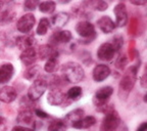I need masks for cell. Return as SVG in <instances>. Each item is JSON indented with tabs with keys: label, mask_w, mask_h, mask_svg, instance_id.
Instances as JSON below:
<instances>
[{
	"label": "cell",
	"mask_w": 147,
	"mask_h": 131,
	"mask_svg": "<svg viewBox=\"0 0 147 131\" xmlns=\"http://www.w3.org/2000/svg\"><path fill=\"white\" fill-rule=\"evenodd\" d=\"M76 32L78 33L79 36L82 37L83 39L88 40L87 43L92 42V40H94L96 38V32H95L94 25H92L88 21L79 22L76 26Z\"/></svg>",
	"instance_id": "obj_5"
},
{
	"label": "cell",
	"mask_w": 147,
	"mask_h": 131,
	"mask_svg": "<svg viewBox=\"0 0 147 131\" xmlns=\"http://www.w3.org/2000/svg\"><path fill=\"white\" fill-rule=\"evenodd\" d=\"M113 14L115 16V25L117 27H125L128 23V12L125 3H117L113 8Z\"/></svg>",
	"instance_id": "obj_11"
},
{
	"label": "cell",
	"mask_w": 147,
	"mask_h": 131,
	"mask_svg": "<svg viewBox=\"0 0 147 131\" xmlns=\"http://www.w3.org/2000/svg\"><path fill=\"white\" fill-rule=\"evenodd\" d=\"M71 0H58V2L60 3V4H67V3L71 2Z\"/></svg>",
	"instance_id": "obj_41"
},
{
	"label": "cell",
	"mask_w": 147,
	"mask_h": 131,
	"mask_svg": "<svg viewBox=\"0 0 147 131\" xmlns=\"http://www.w3.org/2000/svg\"><path fill=\"white\" fill-rule=\"evenodd\" d=\"M115 53L117 52H115L113 45L110 44V42H105V43H102L98 47L97 58H98V60H102V62H110L115 58Z\"/></svg>",
	"instance_id": "obj_10"
},
{
	"label": "cell",
	"mask_w": 147,
	"mask_h": 131,
	"mask_svg": "<svg viewBox=\"0 0 147 131\" xmlns=\"http://www.w3.org/2000/svg\"><path fill=\"white\" fill-rule=\"evenodd\" d=\"M136 131H147V123L146 122H143L140 126L138 127L136 129Z\"/></svg>",
	"instance_id": "obj_39"
},
{
	"label": "cell",
	"mask_w": 147,
	"mask_h": 131,
	"mask_svg": "<svg viewBox=\"0 0 147 131\" xmlns=\"http://www.w3.org/2000/svg\"><path fill=\"white\" fill-rule=\"evenodd\" d=\"M47 87H48V81L44 77H39V78L35 79L32 85L29 87L27 96L33 101L38 100L45 93Z\"/></svg>",
	"instance_id": "obj_4"
},
{
	"label": "cell",
	"mask_w": 147,
	"mask_h": 131,
	"mask_svg": "<svg viewBox=\"0 0 147 131\" xmlns=\"http://www.w3.org/2000/svg\"><path fill=\"white\" fill-rule=\"evenodd\" d=\"M11 131H35L33 128H29V127L22 126V125H16L11 129Z\"/></svg>",
	"instance_id": "obj_36"
},
{
	"label": "cell",
	"mask_w": 147,
	"mask_h": 131,
	"mask_svg": "<svg viewBox=\"0 0 147 131\" xmlns=\"http://www.w3.org/2000/svg\"><path fill=\"white\" fill-rule=\"evenodd\" d=\"M83 5L86 8L94 9L98 12H104L108 7V4L104 0H83Z\"/></svg>",
	"instance_id": "obj_21"
},
{
	"label": "cell",
	"mask_w": 147,
	"mask_h": 131,
	"mask_svg": "<svg viewBox=\"0 0 147 131\" xmlns=\"http://www.w3.org/2000/svg\"><path fill=\"white\" fill-rule=\"evenodd\" d=\"M136 80H137V67L133 66L125 72L121 79V82L119 84V92H117L119 98L124 100L128 98L132 89L135 86Z\"/></svg>",
	"instance_id": "obj_1"
},
{
	"label": "cell",
	"mask_w": 147,
	"mask_h": 131,
	"mask_svg": "<svg viewBox=\"0 0 147 131\" xmlns=\"http://www.w3.org/2000/svg\"><path fill=\"white\" fill-rule=\"evenodd\" d=\"M49 27H50V22H49L48 18H41L39 24H38V26H37V29H36L37 34L40 35V36L46 35V33L48 32Z\"/></svg>",
	"instance_id": "obj_29"
},
{
	"label": "cell",
	"mask_w": 147,
	"mask_h": 131,
	"mask_svg": "<svg viewBox=\"0 0 147 131\" xmlns=\"http://www.w3.org/2000/svg\"><path fill=\"white\" fill-rule=\"evenodd\" d=\"M40 72H41V69L38 64H32L30 67H28V69L24 72V78L29 81H33L39 76Z\"/></svg>",
	"instance_id": "obj_24"
},
{
	"label": "cell",
	"mask_w": 147,
	"mask_h": 131,
	"mask_svg": "<svg viewBox=\"0 0 147 131\" xmlns=\"http://www.w3.org/2000/svg\"><path fill=\"white\" fill-rule=\"evenodd\" d=\"M85 115V111L83 109H75V110L71 111L69 113H67L65 115L63 119V122L65 123L67 126H71L74 123L78 122L79 120H81Z\"/></svg>",
	"instance_id": "obj_20"
},
{
	"label": "cell",
	"mask_w": 147,
	"mask_h": 131,
	"mask_svg": "<svg viewBox=\"0 0 147 131\" xmlns=\"http://www.w3.org/2000/svg\"><path fill=\"white\" fill-rule=\"evenodd\" d=\"M16 45L18 46V49L21 50H25V49L34 47L35 43H36V39L35 37L29 34H24L22 36H18L16 38Z\"/></svg>",
	"instance_id": "obj_16"
},
{
	"label": "cell",
	"mask_w": 147,
	"mask_h": 131,
	"mask_svg": "<svg viewBox=\"0 0 147 131\" xmlns=\"http://www.w3.org/2000/svg\"><path fill=\"white\" fill-rule=\"evenodd\" d=\"M13 0H2L3 3H9V2H12Z\"/></svg>",
	"instance_id": "obj_42"
},
{
	"label": "cell",
	"mask_w": 147,
	"mask_h": 131,
	"mask_svg": "<svg viewBox=\"0 0 147 131\" xmlns=\"http://www.w3.org/2000/svg\"><path fill=\"white\" fill-rule=\"evenodd\" d=\"M5 126V119L3 117H0V130H2Z\"/></svg>",
	"instance_id": "obj_40"
},
{
	"label": "cell",
	"mask_w": 147,
	"mask_h": 131,
	"mask_svg": "<svg viewBox=\"0 0 147 131\" xmlns=\"http://www.w3.org/2000/svg\"><path fill=\"white\" fill-rule=\"evenodd\" d=\"M37 58H38L37 51L34 47L22 50V53L20 55V60H21L22 64H25L26 67H30V66L34 64L36 62Z\"/></svg>",
	"instance_id": "obj_15"
},
{
	"label": "cell",
	"mask_w": 147,
	"mask_h": 131,
	"mask_svg": "<svg viewBox=\"0 0 147 131\" xmlns=\"http://www.w3.org/2000/svg\"><path fill=\"white\" fill-rule=\"evenodd\" d=\"M67 100L65 93L59 87H52L48 92L47 101L51 106H61Z\"/></svg>",
	"instance_id": "obj_9"
},
{
	"label": "cell",
	"mask_w": 147,
	"mask_h": 131,
	"mask_svg": "<svg viewBox=\"0 0 147 131\" xmlns=\"http://www.w3.org/2000/svg\"><path fill=\"white\" fill-rule=\"evenodd\" d=\"M96 118L93 116H87V117H83L81 120H79L78 122L74 123L71 125L73 128L76 129H88L90 127L94 126L96 124Z\"/></svg>",
	"instance_id": "obj_22"
},
{
	"label": "cell",
	"mask_w": 147,
	"mask_h": 131,
	"mask_svg": "<svg viewBox=\"0 0 147 131\" xmlns=\"http://www.w3.org/2000/svg\"><path fill=\"white\" fill-rule=\"evenodd\" d=\"M37 51V56L41 60H47L48 58H57L58 56V51L54 48V46L50 45V44H44L41 45L38 48Z\"/></svg>",
	"instance_id": "obj_13"
},
{
	"label": "cell",
	"mask_w": 147,
	"mask_h": 131,
	"mask_svg": "<svg viewBox=\"0 0 147 131\" xmlns=\"http://www.w3.org/2000/svg\"><path fill=\"white\" fill-rule=\"evenodd\" d=\"M67 126L61 119H55L48 125L47 131H67Z\"/></svg>",
	"instance_id": "obj_27"
},
{
	"label": "cell",
	"mask_w": 147,
	"mask_h": 131,
	"mask_svg": "<svg viewBox=\"0 0 147 131\" xmlns=\"http://www.w3.org/2000/svg\"><path fill=\"white\" fill-rule=\"evenodd\" d=\"M16 18V12L11 9H6L0 12V26H5L10 24Z\"/></svg>",
	"instance_id": "obj_25"
},
{
	"label": "cell",
	"mask_w": 147,
	"mask_h": 131,
	"mask_svg": "<svg viewBox=\"0 0 147 131\" xmlns=\"http://www.w3.org/2000/svg\"><path fill=\"white\" fill-rule=\"evenodd\" d=\"M127 62H128V60H127L126 54H121L117 58V62H115V67L119 70H123L125 68V66L127 64Z\"/></svg>",
	"instance_id": "obj_33"
},
{
	"label": "cell",
	"mask_w": 147,
	"mask_h": 131,
	"mask_svg": "<svg viewBox=\"0 0 147 131\" xmlns=\"http://www.w3.org/2000/svg\"><path fill=\"white\" fill-rule=\"evenodd\" d=\"M35 23H36V18H35L34 14H26L18 18V23H16V29L23 34H28L32 31Z\"/></svg>",
	"instance_id": "obj_8"
},
{
	"label": "cell",
	"mask_w": 147,
	"mask_h": 131,
	"mask_svg": "<svg viewBox=\"0 0 147 131\" xmlns=\"http://www.w3.org/2000/svg\"><path fill=\"white\" fill-rule=\"evenodd\" d=\"M18 96V92L16 88L12 86H3L0 88V101L4 104H10L14 101Z\"/></svg>",
	"instance_id": "obj_17"
},
{
	"label": "cell",
	"mask_w": 147,
	"mask_h": 131,
	"mask_svg": "<svg viewBox=\"0 0 147 131\" xmlns=\"http://www.w3.org/2000/svg\"><path fill=\"white\" fill-rule=\"evenodd\" d=\"M40 0H25L24 2V9L27 12H33L39 6Z\"/></svg>",
	"instance_id": "obj_31"
},
{
	"label": "cell",
	"mask_w": 147,
	"mask_h": 131,
	"mask_svg": "<svg viewBox=\"0 0 147 131\" xmlns=\"http://www.w3.org/2000/svg\"><path fill=\"white\" fill-rule=\"evenodd\" d=\"M113 131H129V129H128V126L126 125V123L121 119L119 122L117 123L115 128L113 129Z\"/></svg>",
	"instance_id": "obj_34"
},
{
	"label": "cell",
	"mask_w": 147,
	"mask_h": 131,
	"mask_svg": "<svg viewBox=\"0 0 147 131\" xmlns=\"http://www.w3.org/2000/svg\"><path fill=\"white\" fill-rule=\"evenodd\" d=\"M97 26H98L99 30L103 32L104 34H109L113 33L115 29V22L110 18L108 16H102L98 21H97Z\"/></svg>",
	"instance_id": "obj_18"
},
{
	"label": "cell",
	"mask_w": 147,
	"mask_h": 131,
	"mask_svg": "<svg viewBox=\"0 0 147 131\" xmlns=\"http://www.w3.org/2000/svg\"><path fill=\"white\" fill-rule=\"evenodd\" d=\"M113 88L111 86H103L95 92L93 95V104L96 107V111L106 114L109 111L115 109L113 106L108 105V101H109V98L113 95Z\"/></svg>",
	"instance_id": "obj_2"
},
{
	"label": "cell",
	"mask_w": 147,
	"mask_h": 131,
	"mask_svg": "<svg viewBox=\"0 0 147 131\" xmlns=\"http://www.w3.org/2000/svg\"><path fill=\"white\" fill-rule=\"evenodd\" d=\"M2 5H3V2L0 0V9H1V7H2Z\"/></svg>",
	"instance_id": "obj_43"
},
{
	"label": "cell",
	"mask_w": 147,
	"mask_h": 131,
	"mask_svg": "<svg viewBox=\"0 0 147 131\" xmlns=\"http://www.w3.org/2000/svg\"><path fill=\"white\" fill-rule=\"evenodd\" d=\"M69 20V16L67 12H58L54 14L51 18L50 24H52L54 28H62L67 24Z\"/></svg>",
	"instance_id": "obj_23"
},
{
	"label": "cell",
	"mask_w": 147,
	"mask_h": 131,
	"mask_svg": "<svg viewBox=\"0 0 147 131\" xmlns=\"http://www.w3.org/2000/svg\"><path fill=\"white\" fill-rule=\"evenodd\" d=\"M1 1H2V0H1Z\"/></svg>",
	"instance_id": "obj_44"
},
{
	"label": "cell",
	"mask_w": 147,
	"mask_h": 131,
	"mask_svg": "<svg viewBox=\"0 0 147 131\" xmlns=\"http://www.w3.org/2000/svg\"><path fill=\"white\" fill-rule=\"evenodd\" d=\"M83 89L80 86H74V87L69 88L67 92L65 93V98L69 99L71 101H76L82 96Z\"/></svg>",
	"instance_id": "obj_26"
},
{
	"label": "cell",
	"mask_w": 147,
	"mask_h": 131,
	"mask_svg": "<svg viewBox=\"0 0 147 131\" xmlns=\"http://www.w3.org/2000/svg\"><path fill=\"white\" fill-rule=\"evenodd\" d=\"M34 114L37 117L41 118V119H46V118L49 117V115L46 113V112H44V111H42V110H39V109H36V110L34 111Z\"/></svg>",
	"instance_id": "obj_35"
},
{
	"label": "cell",
	"mask_w": 147,
	"mask_h": 131,
	"mask_svg": "<svg viewBox=\"0 0 147 131\" xmlns=\"http://www.w3.org/2000/svg\"><path fill=\"white\" fill-rule=\"evenodd\" d=\"M58 66V60L57 58H51L46 60L45 66H44V71L48 74H52L56 71Z\"/></svg>",
	"instance_id": "obj_30"
},
{
	"label": "cell",
	"mask_w": 147,
	"mask_h": 131,
	"mask_svg": "<svg viewBox=\"0 0 147 131\" xmlns=\"http://www.w3.org/2000/svg\"><path fill=\"white\" fill-rule=\"evenodd\" d=\"M140 84L143 88H146L147 87V82H146V75H143L142 77L140 78Z\"/></svg>",
	"instance_id": "obj_38"
},
{
	"label": "cell",
	"mask_w": 147,
	"mask_h": 131,
	"mask_svg": "<svg viewBox=\"0 0 147 131\" xmlns=\"http://www.w3.org/2000/svg\"><path fill=\"white\" fill-rule=\"evenodd\" d=\"M110 44L113 45V47L115 48V52L119 51L122 49L123 45H124V39H123L122 36H119V35H117L113 38V41L110 42Z\"/></svg>",
	"instance_id": "obj_32"
},
{
	"label": "cell",
	"mask_w": 147,
	"mask_h": 131,
	"mask_svg": "<svg viewBox=\"0 0 147 131\" xmlns=\"http://www.w3.org/2000/svg\"><path fill=\"white\" fill-rule=\"evenodd\" d=\"M16 122L18 123V125L32 128L35 125V123H36V121H35V114L33 113L32 109L21 108V110L18 112V117H16Z\"/></svg>",
	"instance_id": "obj_7"
},
{
	"label": "cell",
	"mask_w": 147,
	"mask_h": 131,
	"mask_svg": "<svg viewBox=\"0 0 147 131\" xmlns=\"http://www.w3.org/2000/svg\"><path fill=\"white\" fill-rule=\"evenodd\" d=\"M130 2L132 4L136 5V6H141V5H145L147 2V0H130Z\"/></svg>",
	"instance_id": "obj_37"
},
{
	"label": "cell",
	"mask_w": 147,
	"mask_h": 131,
	"mask_svg": "<svg viewBox=\"0 0 147 131\" xmlns=\"http://www.w3.org/2000/svg\"><path fill=\"white\" fill-rule=\"evenodd\" d=\"M109 75H110L109 67L103 64H97L96 67L93 69V72H92V77H93V80L95 82H102L106 78H108Z\"/></svg>",
	"instance_id": "obj_14"
},
{
	"label": "cell",
	"mask_w": 147,
	"mask_h": 131,
	"mask_svg": "<svg viewBox=\"0 0 147 131\" xmlns=\"http://www.w3.org/2000/svg\"><path fill=\"white\" fill-rule=\"evenodd\" d=\"M39 10L43 14H52L55 10L56 7V3L52 0H48V1H44V2H40L39 4Z\"/></svg>",
	"instance_id": "obj_28"
},
{
	"label": "cell",
	"mask_w": 147,
	"mask_h": 131,
	"mask_svg": "<svg viewBox=\"0 0 147 131\" xmlns=\"http://www.w3.org/2000/svg\"><path fill=\"white\" fill-rule=\"evenodd\" d=\"M14 74V68L10 62H4L0 66V84H5L11 80Z\"/></svg>",
	"instance_id": "obj_19"
},
{
	"label": "cell",
	"mask_w": 147,
	"mask_h": 131,
	"mask_svg": "<svg viewBox=\"0 0 147 131\" xmlns=\"http://www.w3.org/2000/svg\"><path fill=\"white\" fill-rule=\"evenodd\" d=\"M73 38V35L69 30H62L55 32L51 35L50 39H49V44L52 46L59 45V44L69 43Z\"/></svg>",
	"instance_id": "obj_12"
},
{
	"label": "cell",
	"mask_w": 147,
	"mask_h": 131,
	"mask_svg": "<svg viewBox=\"0 0 147 131\" xmlns=\"http://www.w3.org/2000/svg\"><path fill=\"white\" fill-rule=\"evenodd\" d=\"M61 76L63 81L76 84L85 78V72L80 64L75 62H67L62 64Z\"/></svg>",
	"instance_id": "obj_3"
},
{
	"label": "cell",
	"mask_w": 147,
	"mask_h": 131,
	"mask_svg": "<svg viewBox=\"0 0 147 131\" xmlns=\"http://www.w3.org/2000/svg\"><path fill=\"white\" fill-rule=\"evenodd\" d=\"M119 120H121V117H119V113L115 109L109 111L104 116L103 120L101 122L99 131H113V129L115 127V125L119 122Z\"/></svg>",
	"instance_id": "obj_6"
}]
</instances>
